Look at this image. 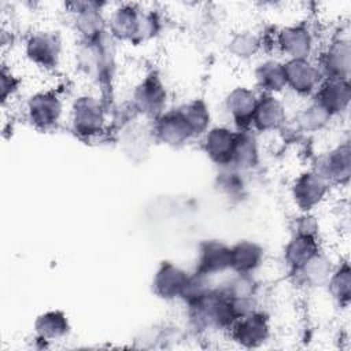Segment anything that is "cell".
Returning <instances> with one entry per match:
<instances>
[{"instance_id":"d6986e66","label":"cell","mask_w":351,"mask_h":351,"mask_svg":"<svg viewBox=\"0 0 351 351\" xmlns=\"http://www.w3.org/2000/svg\"><path fill=\"white\" fill-rule=\"evenodd\" d=\"M311 100L319 104L333 119L347 114L351 101L350 80H322Z\"/></svg>"},{"instance_id":"ac0fdd59","label":"cell","mask_w":351,"mask_h":351,"mask_svg":"<svg viewBox=\"0 0 351 351\" xmlns=\"http://www.w3.org/2000/svg\"><path fill=\"white\" fill-rule=\"evenodd\" d=\"M228 270H230V245L214 239L200 241L193 271L211 278Z\"/></svg>"},{"instance_id":"52a82bcc","label":"cell","mask_w":351,"mask_h":351,"mask_svg":"<svg viewBox=\"0 0 351 351\" xmlns=\"http://www.w3.org/2000/svg\"><path fill=\"white\" fill-rule=\"evenodd\" d=\"M64 114V101L55 89H41L26 103V119L37 130L48 132L58 126Z\"/></svg>"},{"instance_id":"9a60e30c","label":"cell","mask_w":351,"mask_h":351,"mask_svg":"<svg viewBox=\"0 0 351 351\" xmlns=\"http://www.w3.org/2000/svg\"><path fill=\"white\" fill-rule=\"evenodd\" d=\"M189 274L191 273L174 262L163 261L155 270L151 281L154 295L167 302L181 299L185 292Z\"/></svg>"},{"instance_id":"7a4b0ae2","label":"cell","mask_w":351,"mask_h":351,"mask_svg":"<svg viewBox=\"0 0 351 351\" xmlns=\"http://www.w3.org/2000/svg\"><path fill=\"white\" fill-rule=\"evenodd\" d=\"M162 16L156 10H144L134 3L117 5L107 15V30L118 43L143 44L159 34Z\"/></svg>"},{"instance_id":"4316f807","label":"cell","mask_w":351,"mask_h":351,"mask_svg":"<svg viewBox=\"0 0 351 351\" xmlns=\"http://www.w3.org/2000/svg\"><path fill=\"white\" fill-rule=\"evenodd\" d=\"M34 332L38 340L56 341L67 336L70 324L67 315L60 310H49L43 313L34 321Z\"/></svg>"},{"instance_id":"44dd1931","label":"cell","mask_w":351,"mask_h":351,"mask_svg":"<svg viewBox=\"0 0 351 351\" xmlns=\"http://www.w3.org/2000/svg\"><path fill=\"white\" fill-rule=\"evenodd\" d=\"M321 250L319 237L317 234L292 233L284 247V263L288 269V274L300 269Z\"/></svg>"},{"instance_id":"2e32d148","label":"cell","mask_w":351,"mask_h":351,"mask_svg":"<svg viewBox=\"0 0 351 351\" xmlns=\"http://www.w3.org/2000/svg\"><path fill=\"white\" fill-rule=\"evenodd\" d=\"M258 93L248 86H234L223 99V110L228 114L233 129L252 130V115L258 101Z\"/></svg>"},{"instance_id":"8fae6325","label":"cell","mask_w":351,"mask_h":351,"mask_svg":"<svg viewBox=\"0 0 351 351\" xmlns=\"http://www.w3.org/2000/svg\"><path fill=\"white\" fill-rule=\"evenodd\" d=\"M315 63L325 80H350L351 43L348 36L333 37L321 51Z\"/></svg>"},{"instance_id":"ffe728a7","label":"cell","mask_w":351,"mask_h":351,"mask_svg":"<svg viewBox=\"0 0 351 351\" xmlns=\"http://www.w3.org/2000/svg\"><path fill=\"white\" fill-rule=\"evenodd\" d=\"M71 7L74 27L81 38H89L107 30V16L104 4L96 1H78L69 4Z\"/></svg>"},{"instance_id":"d4e9b609","label":"cell","mask_w":351,"mask_h":351,"mask_svg":"<svg viewBox=\"0 0 351 351\" xmlns=\"http://www.w3.org/2000/svg\"><path fill=\"white\" fill-rule=\"evenodd\" d=\"M254 82L261 93L278 95L287 89L284 63L277 59H265L254 69Z\"/></svg>"},{"instance_id":"7402d4cb","label":"cell","mask_w":351,"mask_h":351,"mask_svg":"<svg viewBox=\"0 0 351 351\" xmlns=\"http://www.w3.org/2000/svg\"><path fill=\"white\" fill-rule=\"evenodd\" d=\"M265 261L263 247L252 240H239L230 245V270L237 274H255Z\"/></svg>"},{"instance_id":"484cf974","label":"cell","mask_w":351,"mask_h":351,"mask_svg":"<svg viewBox=\"0 0 351 351\" xmlns=\"http://www.w3.org/2000/svg\"><path fill=\"white\" fill-rule=\"evenodd\" d=\"M325 287L337 307L348 308L351 302V269L347 258L335 265Z\"/></svg>"},{"instance_id":"277c9868","label":"cell","mask_w":351,"mask_h":351,"mask_svg":"<svg viewBox=\"0 0 351 351\" xmlns=\"http://www.w3.org/2000/svg\"><path fill=\"white\" fill-rule=\"evenodd\" d=\"M70 125L73 133L82 140H90L103 133L106 111L101 100L89 93L77 96L70 107Z\"/></svg>"},{"instance_id":"3957f363","label":"cell","mask_w":351,"mask_h":351,"mask_svg":"<svg viewBox=\"0 0 351 351\" xmlns=\"http://www.w3.org/2000/svg\"><path fill=\"white\" fill-rule=\"evenodd\" d=\"M75 64L88 80L97 85L112 82L117 70V41L108 30L89 38H80Z\"/></svg>"},{"instance_id":"5bb4252c","label":"cell","mask_w":351,"mask_h":351,"mask_svg":"<svg viewBox=\"0 0 351 351\" xmlns=\"http://www.w3.org/2000/svg\"><path fill=\"white\" fill-rule=\"evenodd\" d=\"M202 149L211 163L219 169L230 167L234 141H236V129L226 125H214L200 137Z\"/></svg>"},{"instance_id":"9c48e42d","label":"cell","mask_w":351,"mask_h":351,"mask_svg":"<svg viewBox=\"0 0 351 351\" xmlns=\"http://www.w3.org/2000/svg\"><path fill=\"white\" fill-rule=\"evenodd\" d=\"M330 192V185L313 169L298 174L291 185V197L300 213H313Z\"/></svg>"},{"instance_id":"4fadbf2b","label":"cell","mask_w":351,"mask_h":351,"mask_svg":"<svg viewBox=\"0 0 351 351\" xmlns=\"http://www.w3.org/2000/svg\"><path fill=\"white\" fill-rule=\"evenodd\" d=\"M284 63L287 89L299 97H313L324 77L311 59H288Z\"/></svg>"},{"instance_id":"ba28073f","label":"cell","mask_w":351,"mask_h":351,"mask_svg":"<svg viewBox=\"0 0 351 351\" xmlns=\"http://www.w3.org/2000/svg\"><path fill=\"white\" fill-rule=\"evenodd\" d=\"M313 170L330 186H346L351 174L350 141L344 140L321 152L315 159Z\"/></svg>"},{"instance_id":"6da1fadb","label":"cell","mask_w":351,"mask_h":351,"mask_svg":"<svg viewBox=\"0 0 351 351\" xmlns=\"http://www.w3.org/2000/svg\"><path fill=\"white\" fill-rule=\"evenodd\" d=\"M211 115L203 99H192L167 108L154 119V137L171 148H180L200 138L210 128Z\"/></svg>"},{"instance_id":"cb8c5ba5","label":"cell","mask_w":351,"mask_h":351,"mask_svg":"<svg viewBox=\"0 0 351 351\" xmlns=\"http://www.w3.org/2000/svg\"><path fill=\"white\" fill-rule=\"evenodd\" d=\"M335 265L336 263L329 258V255L324 250H321L300 269L291 273L289 276L296 284L307 288L325 287Z\"/></svg>"},{"instance_id":"5b68a950","label":"cell","mask_w":351,"mask_h":351,"mask_svg":"<svg viewBox=\"0 0 351 351\" xmlns=\"http://www.w3.org/2000/svg\"><path fill=\"white\" fill-rule=\"evenodd\" d=\"M23 52L34 67L43 71H53L59 67L63 56V40L58 32L36 30L27 36Z\"/></svg>"},{"instance_id":"83f0119b","label":"cell","mask_w":351,"mask_h":351,"mask_svg":"<svg viewBox=\"0 0 351 351\" xmlns=\"http://www.w3.org/2000/svg\"><path fill=\"white\" fill-rule=\"evenodd\" d=\"M333 118L314 100L300 108L295 115V125L299 132L304 133H318L325 130Z\"/></svg>"},{"instance_id":"603a6c76","label":"cell","mask_w":351,"mask_h":351,"mask_svg":"<svg viewBox=\"0 0 351 351\" xmlns=\"http://www.w3.org/2000/svg\"><path fill=\"white\" fill-rule=\"evenodd\" d=\"M261 148L254 130H236V141L230 167L241 173L251 171L259 166Z\"/></svg>"},{"instance_id":"8992f818","label":"cell","mask_w":351,"mask_h":351,"mask_svg":"<svg viewBox=\"0 0 351 351\" xmlns=\"http://www.w3.org/2000/svg\"><path fill=\"white\" fill-rule=\"evenodd\" d=\"M130 99L133 110L152 121L165 112L169 93L160 74L155 70L147 73L133 88Z\"/></svg>"},{"instance_id":"f1b7e54d","label":"cell","mask_w":351,"mask_h":351,"mask_svg":"<svg viewBox=\"0 0 351 351\" xmlns=\"http://www.w3.org/2000/svg\"><path fill=\"white\" fill-rule=\"evenodd\" d=\"M262 40L254 32L240 30L236 32L228 41V51L230 56L239 60L252 59L261 49Z\"/></svg>"},{"instance_id":"30bf717a","label":"cell","mask_w":351,"mask_h":351,"mask_svg":"<svg viewBox=\"0 0 351 351\" xmlns=\"http://www.w3.org/2000/svg\"><path fill=\"white\" fill-rule=\"evenodd\" d=\"M276 47L288 59H310L314 52V33L306 22H292L280 27L274 37Z\"/></svg>"},{"instance_id":"7c38bea8","label":"cell","mask_w":351,"mask_h":351,"mask_svg":"<svg viewBox=\"0 0 351 351\" xmlns=\"http://www.w3.org/2000/svg\"><path fill=\"white\" fill-rule=\"evenodd\" d=\"M228 332L230 339L240 347L258 348L265 344L271 335L270 318L265 311L255 308L236 319Z\"/></svg>"},{"instance_id":"e0dca14e","label":"cell","mask_w":351,"mask_h":351,"mask_svg":"<svg viewBox=\"0 0 351 351\" xmlns=\"http://www.w3.org/2000/svg\"><path fill=\"white\" fill-rule=\"evenodd\" d=\"M288 121L284 101L277 95L259 93L252 115L251 128L258 133L278 132L285 128Z\"/></svg>"},{"instance_id":"f546056e","label":"cell","mask_w":351,"mask_h":351,"mask_svg":"<svg viewBox=\"0 0 351 351\" xmlns=\"http://www.w3.org/2000/svg\"><path fill=\"white\" fill-rule=\"evenodd\" d=\"M221 174H218V186L219 191L222 193H225L226 196H236L243 193L244 188H245V182H244V173L234 170L232 167H226V169H221Z\"/></svg>"}]
</instances>
